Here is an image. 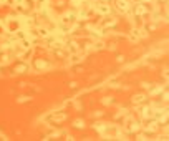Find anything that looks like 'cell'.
Returning a JSON list of instances; mask_svg holds the SVG:
<instances>
[]
</instances>
